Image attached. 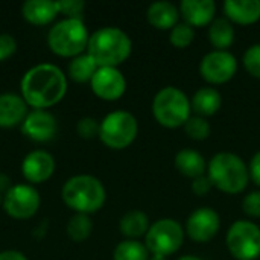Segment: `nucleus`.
I'll use <instances>...</instances> for the list:
<instances>
[{
    "mask_svg": "<svg viewBox=\"0 0 260 260\" xmlns=\"http://www.w3.org/2000/svg\"><path fill=\"white\" fill-rule=\"evenodd\" d=\"M227 248L236 260L260 257V227L251 221H236L227 232Z\"/></svg>",
    "mask_w": 260,
    "mask_h": 260,
    "instance_id": "1a4fd4ad",
    "label": "nucleus"
},
{
    "mask_svg": "<svg viewBox=\"0 0 260 260\" xmlns=\"http://www.w3.org/2000/svg\"><path fill=\"white\" fill-rule=\"evenodd\" d=\"M59 14L58 2L52 0H27L21 5L23 18L32 26H46L55 21Z\"/></svg>",
    "mask_w": 260,
    "mask_h": 260,
    "instance_id": "a211bd4d",
    "label": "nucleus"
},
{
    "mask_svg": "<svg viewBox=\"0 0 260 260\" xmlns=\"http://www.w3.org/2000/svg\"><path fill=\"white\" fill-rule=\"evenodd\" d=\"M177 260H203L200 259V257H197V256H192V254H187V256H181L180 259Z\"/></svg>",
    "mask_w": 260,
    "mask_h": 260,
    "instance_id": "58836bf2",
    "label": "nucleus"
},
{
    "mask_svg": "<svg viewBox=\"0 0 260 260\" xmlns=\"http://www.w3.org/2000/svg\"><path fill=\"white\" fill-rule=\"evenodd\" d=\"M91 91L102 101H117L126 91V79L117 67H99L90 81Z\"/></svg>",
    "mask_w": 260,
    "mask_h": 260,
    "instance_id": "f8f14e48",
    "label": "nucleus"
},
{
    "mask_svg": "<svg viewBox=\"0 0 260 260\" xmlns=\"http://www.w3.org/2000/svg\"><path fill=\"white\" fill-rule=\"evenodd\" d=\"M0 260H27V257L17 250H5L0 251Z\"/></svg>",
    "mask_w": 260,
    "mask_h": 260,
    "instance_id": "e433bc0d",
    "label": "nucleus"
},
{
    "mask_svg": "<svg viewBox=\"0 0 260 260\" xmlns=\"http://www.w3.org/2000/svg\"><path fill=\"white\" fill-rule=\"evenodd\" d=\"M56 117L47 110H30L21 123V133L37 143H44L56 136Z\"/></svg>",
    "mask_w": 260,
    "mask_h": 260,
    "instance_id": "4468645a",
    "label": "nucleus"
},
{
    "mask_svg": "<svg viewBox=\"0 0 260 260\" xmlns=\"http://www.w3.org/2000/svg\"><path fill=\"white\" fill-rule=\"evenodd\" d=\"M184 131H186L187 137H190L193 140H206V139H209V136L212 133V126L206 117L190 116L189 120L184 123Z\"/></svg>",
    "mask_w": 260,
    "mask_h": 260,
    "instance_id": "cd10ccee",
    "label": "nucleus"
},
{
    "mask_svg": "<svg viewBox=\"0 0 260 260\" xmlns=\"http://www.w3.org/2000/svg\"><path fill=\"white\" fill-rule=\"evenodd\" d=\"M238 72V61L229 50H212L200 62V73L209 84H225Z\"/></svg>",
    "mask_w": 260,
    "mask_h": 260,
    "instance_id": "9b49d317",
    "label": "nucleus"
},
{
    "mask_svg": "<svg viewBox=\"0 0 260 260\" xmlns=\"http://www.w3.org/2000/svg\"><path fill=\"white\" fill-rule=\"evenodd\" d=\"M59 14H62L66 18H76V20H84V9H85V2L82 0H62L58 2Z\"/></svg>",
    "mask_w": 260,
    "mask_h": 260,
    "instance_id": "2f4dec72",
    "label": "nucleus"
},
{
    "mask_svg": "<svg viewBox=\"0 0 260 260\" xmlns=\"http://www.w3.org/2000/svg\"><path fill=\"white\" fill-rule=\"evenodd\" d=\"M227 20L248 26L260 20V0H227L222 5Z\"/></svg>",
    "mask_w": 260,
    "mask_h": 260,
    "instance_id": "6ab92c4d",
    "label": "nucleus"
},
{
    "mask_svg": "<svg viewBox=\"0 0 260 260\" xmlns=\"http://www.w3.org/2000/svg\"><path fill=\"white\" fill-rule=\"evenodd\" d=\"M90 34L84 20L62 18L52 24L47 34L49 49L61 58H75L85 53Z\"/></svg>",
    "mask_w": 260,
    "mask_h": 260,
    "instance_id": "39448f33",
    "label": "nucleus"
},
{
    "mask_svg": "<svg viewBox=\"0 0 260 260\" xmlns=\"http://www.w3.org/2000/svg\"><path fill=\"white\" fill-rule=\"evenodd\" d=\"M242 210L251 218H260V190H254L244 198Z\"/></svg>",
    "mask_w": 260,
    "mask_h": 260,
    "instance_id": "473e14b6",
    "label": "nucleus"
},
{
    "mask_svg": "<svg viewBox=\"0 0 260 260\" xmlns=\"http://www.w3.org/2000/svg\"><path fill=\"white\" fill-rule=\"evenodd\" d=\"M207 177L213 187L224 193L236 195L247 189L250 172L239 155L233 152H218L207 166Z\"/></svg>",
    "mask_w": 260,
    "mask_h": 260,
    "instance_id": "20e7f679",
    "label": "nucleus"
},
{
    "mask_svg": "<svg viewBox=\"0 0 260 260\" xmlns=\"http://www.w3.org/2000/svg\"><path fill=\"white\" fill-rule=\"evenodd\" d=\"M180 15L192 27H204L212 24L216 3L213 0H183L180 3Z\"/></svg>",
    "mask_w": 260,
    "mask_h": 260,
    "instance_id": "dca6fc26",
    "label": "nucleus"
},
{
    "mask_svg": "<svg viewBox=\"0 0 260 260\" xmlns=\"http://www.w3.org/2000/svg\"><path fill=\"white\" fill-rule=\"evenodd\" d=\"M98 69L99 67L94 62V59L85 52L82 55L72 58V61L69 64V78L78 84L90 82Z\"/></svg>",
    "mask_w": 260,
    "mask_h": 260,
    "instance_id": "393cba45",
    "label": "nucleus"
},
{
    "mask_svg": "<svg viewBox=\"0 0 260 260\" xmlns=\"http://www.w3.org/2000/svg\"><path fill=\"white\" fill-rule=\"evenodd\" d=\"M213 189V184L207 175H201L192 181V192L198 197H206Z\"/></svg>",
    "mask_w": 260,
    "mask_h": 260,
    "instance_id": "f704fd0d",
    "label": "nucleus"
},
{
    "mask_svg": "<svg viewBox=\"0 0 260 260\" xmlns=\"http://www.w3.org/2000/svg\"><path fill=\"white\" fill-rule=\"evenodd\" d=\"M56 163L50 152L44 149L30 151L21 161V175L27 184H41L47 181L55 172Z\"/></svg>",
    "mask_w": 260,
    "mask_h": 260,
    "instance_id": "2eb2a0df",
    "label": "nucleus"
},
{
    "mask_svg": "<svg viewBox=\"0 0 260 260\" xmlns=\"http://www.w3.org/2000/svg\"><path fill=\"white\" fill-rule=\"evenodd\" d=\"M195 38V30L192 26H189L187 23H178L171 29L169 34V41L174 47L177 49H184L187 47Z\"/></svg>",
    "mask_w": 260,
    "mask_h": 260,
    "instance_id": "c85d7f7f",
    "label": "nucleus"
},
{
    "mask_svg": "<svg viewBox=\"0 0 260 260\" xmlns=\"http://www.w3.org/2000/svg\"><path fill=\"white\" fill-rule=\"evenodd\" d=\"M209 41L216 50L229 49L235 41V27L227 18H216L209 26Z\"/></svg>",
    "mask_w": 260,
    "mask_h": 260,
    "instance_id": "b1692460",
    "label": "nucleus"
},
{
    "mask_svg": "<svg viewBox=\"0 0 260 260\" xmlns=\"http://www.w3.org/2000/svg\"><path fill=\"white\" fill-rule=\"evenodd\" d=\"M41 206V198L35 186L27 183L14 184L5 195L2 207L8 216L18 221L30 219L37 215Z\"/></svg>",
    "mask_w": 260,
    "mask_h": 260,
    "instance_id": "9d476101",
    "label": "nucleus"
},
{
    "mask_svg": "<svg viewBox=\"0 0 260 260\" xmlns=\"http://www.w3.org/2000/svg\"><path fill=\"white\" fill-rule=\"evenodd\" d=\"M64 204L75 213L91 215L99 212L107 201V190L102 181L93 175L81 174L69 178L62 189Z\"/></svg>",
    "mask_w": 260,
    "mask_h": 260,
    "instance_id": "7ed1b4c3",
    "label": "nucleus"
},
{
    "mask_svg": "<svg viewBox=\"0 0 260 260\" xmlns=\"http://www.w3.org/2000/svg\"><path fill=\"white\" fill-rule=\"evenodd\" d=\"M151 224H149V218L145 212L142 210H131L126 212L119 222V229L120 233L131 241H137L142 236H146L148 230H149Z\"/></svg>",
    "mask_w": 260,
    "mask_h": 260,
    "instance_id": "5701e85b",
    "label": "nucleus"
},
{
    "mask_svg": "<svg viewBox=\"0 0 260 260\" xmlns=\"http://www.w3.org/2000/svg\"><path fill=\"white\" fill-rule=\"evenodd\" d=\"M221 105H222V96L213 87H203L197 90L190 101L192 110L197 113V116L201 117H209L216 114Z\"/></svg>",
    "mask_w": 260,
    "mask_h": 260,
    "instance_id": "412c9836",
    "label": "nucleus"
},
{
    "mask_svg": "<svg viewBox=\"0 0 260 260\" xmlns=\"http://www.w3.org/2000/svg\"><path fill=\"white\" fill-rule=\"evenodd\" d=\"M139 134V123L133 113L125 110H116L108 113L99 129L101 142L114 151H120L133 145Z\"/></svg>",
    "mask_w": 260,
    "mask_h": 260,
    "instance_id": "0eeeda50",
    "label": "nucleus"
},
{
    "mask_svg": "<svg viewBox=\"0 0 260 260\" xmlns=\"http://www.w3.org/2000/svg\"><path fill=\"white\" fill-rule=\"evenodd\" d=\"M69 239L73 242H84L91 236L93 232V221L90 215H82V213H75L66 227Z\"/></svg>",
    "mask_w": 260,
    "mask_h": 260,
    "instance_id": "a878e982",
    "label": "nucleus"
},
{
    "mask_svg": "<svg viewBox=\"0 0 260 260\" xmlns=\"http://www.w3.org/2000/svg\"><path fill=\"white\" fill-rule=\"evenodd\" d=\"M242 62L251 76L260 79V44H253L245 50Z\"/></svg>",
    "mask_w": 260,
    "mask_h": 260,
    "instance_id": "c756f323",
    "label": "nucleus"
},
{
    "mask_svg": "<svg viewBox=\"0 0 260 260\" xmlns=\"http://www.w3.org/2000/svg\"><path fill=\"white\" fill-rule=\"evenodd\" d=\"M20 91L32 110H47L64 99L67 93V76L58 66L41 62L23 75Z\"/></svg>",
    "mask_w": 260,
    "mask_h": 260,
    "instance_id": "f257e3e1",
    "label": "nucleus"
},
{
    "mask_svg": "<svg viewBox=\"0 0 260 260\" xmlns=\"http://www.w3.org/2000/svg\"><path fill=\"white\" fill-rule=\"evenodd\" d=\"M184 233L186 232L175 219L163 218L151 224L145 236V245L152 256L166 257L181 248Z\"/></svg>",
    "mask_w": 260,
    "mask_h": 260,
    "instance_id": "6e6552de",
    "label": "nucleus"
},
{
    "mask_svg": "<svg viewBox=\"0 0 260 260\" xmlns=\"http://www.w3.org/2000/svg\"><path fill=\"white\" fill-rule=\"evenodd\" d=\"M2 203H3V195L0 193V207H2Z\"/></svg>",
    "mask_w": 260,
    "mask_h": 260,
    "instance_id": "a19ab883",
    "label": "nucleus"
},
{
    "mask_svg": "<svg viewBox=\"0 0 260 260\" xmlns=\"http://www.w3.org/2000/svg\"><path fill=\"white\" fill-rule=\"evenodd\" d=\"M12 186H14V184H12L11 178H9L6 174L0 172V193H2V195H5V193H6Z\"/></svg>",
    "mask_w": 260,
    "mask_h": 260,
    "instance_id": "4c0bfd02",
    "label": "nucleus"
},
{
    "mask_svg": "<svg viewBox=\"0 0 260 260\" xmlns=\"http://www.w3.org/2000/svg\"><path fill=\"white\" fill-rule=\"evenodd\" d=\"M174 163L181 175L192 178V180H195L201 175H206V171H207V165H206L203 154H200L195 149L178 151Z\"/></svg>",
    "mask_w": 260,
    "mask_h": 260,
    "instance_id": "4be33fe9",
    "label": "nucleus"
},
{
    "mask_svg": "<svg viewBox=\"0 0 260 260\" xmlns=\"http://www.w3.org/2000/svg\"><path fill=\"white\" fill-rule=\"evenodd\" d=\"M149 260H166L165 257H160V256H152V257H149Z\"/></svg>",
    "mask_w": 260,
    "mask_h": 260,
    "instance_id": "ea45409f",
    "label": "nucleus"
},
{
    "mask_svg": "<svg viewBox=\"0 0 260 260\" xmlns=\"http://www.w3.org/2000/svg\"><path fill=\"white\" fill-rule=\"evenodd\" d=\"M221 229V218L216 210L210 207H200L190 213L186 221L187 236L198 244L212 241Z\"/></svg>",
    "mask_w": 260,
    "mask_h": 260,
    "instance_id": "ddd939ff",
    "label": "nucleus"
},
{
    "mask_svg": "<svg viewBox=\"0 0 260 260\" xmlns=\"http://www.w3.org/2000/svg\"><path fill=\"white\" fill-rule=\"evenodd\" d=\"M101 122H98L94 117H82L76 123V133L84 140H91L94 137H99Z\"/></svg>",
    "mask_w": 260,
    "mask_h": 260,
    "instance_id": "7c9ffc66",
    "label": "nucleus"
},
{
    "mask_svg": "<svg viewBox=\"0 0 260 260\" xmlns=\"http://www.w3.org/2000/svg\"><path fill=\"white\" fill-rule=\"evenodd\" d=\"M248 172H250V178L253 180V183L256 186H260V151L253 155L250 166H248Z\"/></svg>",
    "mask_w": 260,
    "mask_h": 260,
    "instance_id": "c9c22d12",
    "label": "nucleus"
},
{
    "mask_svg": "<svg viewBox=\"0 0 260 260\" xmlns=\"http://www.w3.org/2000/svg\"><path fill=\"white\" fill-rule=\"evenodd\" d=\"M133 50L128 34L119 27H101L90 35L87 53L94 59L98 67H117L125 62Z\"/></svg>",
    "mask_w": 260,
    "mask_h": 260,
    "instance_id": "f03ea898",
    "label": "nucleus"
},
{
    "mask_svg": "<svg viewBox=\"0 0 260 260\" xmlns=\"http://www.w3.org/2000/svg\"><path fill=\"white\" fill-rule=\"evenodd\" d=\"M190 101L186 93L177 87H165L161 88L152 101V114L158 125L165 128H178L184 126V123L190 117Z\"/></svg>",
    "mask_w": 260,
    "mask_h": 260,
    "instance_id": "423d86ee",
    "label": "nucleus"
},
{
    "mask_svg": "<svg viewBox=\"0 0 260 260\" xmlns=\"http://www.w3.org/2000/svg\"><path fill=\"white\" fill-rule=\"evenodd\" d=\"M29 113V105L17 93L0 94V128H14L23 123Z\"/></svg>",
    "mask_w": 260,
    "mask_h": 260,
    "instance_id": "f3484780",
    "label": "nucleus"
},
{
    "mask_svg": "<svg viewBox=\"0 0 260 260\" xmlns=\"http://www.w3.org/2000/svg\"><path fill=\"white\" fill-rule=\"evenodd\" d=\"M146 18L151 26L160 30H171L175 24H178L180 18V9L166 0L161 2H154L149 5L146 11Z\"/></svg>",
    "mask_w": 260,
    "mask_h": 260,
    "instance_id": "aec40b11",
    "label": "nucleus"
},
{
    "mask_svg": "<svg viewBox=\"0 0 260 260\" xmlns=\"http://www.w3.org/2000/svg\"><path fill=\"white\" fill-rule=\"evenodd\" d=\"M17 52V41L11 34H0V62L6 61Z\"/></svg>",
    "mask_w": 260,
    "mask_h": 260,
    "instance_id": "72a5a7b5",
    "label": "nucleus"
},
{
    "mask_svg": "<svg viewBox=\"0 0 260 260\" xmlns=\"http://www.w3.org/2000/svg\"><path fill=\"white\" fill-rule=\"evenodd\" d=\"M113 260H149V251L145 244L125 239L114 248Z\"/></svg>",
    "mask_w": 260,
    "mask_h": 260,
    "instance_id": "bb28decb",
    "label": "nucleus"
}]
</instances>
